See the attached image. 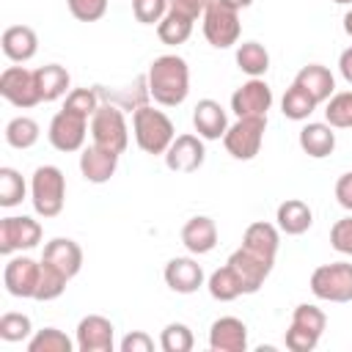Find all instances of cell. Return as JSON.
Instances as JSON below:
<instances>
[{
    "label": "cell",
    "instance_id": "9",
    "mask_svg": "<svg viewBox=\"0 0 352 352\" xmlns=\"http://www.w3.org/2000/svg\"><path fill=\"white\" fill-rule=\"evenodd\" d=\"M0 96L19 107V110H30L41 102L38 85H36V72L25 69V66H8L0 74Z\"/></svg>",
    "mask_w": 352,
    "mask_h": 352
},
{
    "label": "cell",
    "instance_id": "7",
    "mask_svg": "<svg viewBox=\"0 0 352 352\" xmlns=\"http://www.w3.org/2000/svg\"><path fill=\"white\" fill-rule=\"evenodd\" d=\"M264 132H267V116H248V118H236L226 135H223V146L234 160H253L261 151L264 143Z\"/></svg>",
    "mask_w": 352,
    "mask_h": 352
},
{
    "label": "cell",
    "instance_id": "25",
    "mask_svg": "<svg viewBox=\"0 0 352 352\" xmlns=\"http://www.w3.org/2000/svg\"><path fill=\"white\" fill-rule=\"evenodd\" d=\"M278 245H280V228H278V226L264 223V220H256V223H250V226L245 228L242 248L253 250L256 256H264V258L275 261Z\"/></svg>",
    "mask_w": 352,
    "mask_h": 352
},
{
    "label": "cell",
    "instance_id": "24",
    "mask_svg": "<svg viewBox=\"0 0 352 352\" xmlns=\"http://www.w3.org/2000/svg\"><path fill=\"white\" fill-rule=\"evenodd\" d=\"M297 143H300V148H302L308 157L324 160V157H330V154L336 151V132H333V126H330L327 121H308V124L300 129Z\"/></svg>",
    "mask_w": 352,
    "mask_h": 352
},
{
    "label": "cell",
    "instance_id": "21",
    "mask_svg": "<svg viewBox=\"0 0 352 352\" xmlns=\"http://www.w3.org/2000/svg\"><path fill=\"white\" fill-rule=\"evenodd\" d=\"M0 47H3V55L11 63H28L38 52V36L28 25H11V28L3 30Z\"/></svg>",
    "mask_w": 352,
    "mask_h": 352
},
{
    "label": "cell",
    "instance_id": "36",
    "mask_svg": "<svg viewBox=\"0 0 352 352\" xmlns=\"http://www.w3.org/2000/svg\"><path fill=\"white\" fill-rule=\"evenodd\" d=\"M324 121L333 129H352V91L333 94L324 104Z\"/></svg>",
    "mask_w": 352,
    "mask_h": 352
},
{
    "label": "cell",
    "instance_id": "14",
    "mask_svg": "<svg viewBox=\"0 0 352 352\" xmlns=\"http://www.w3.org/2000/svg\"><path fill=\"white\" fill-rule=\"evenodd\" d=\"M77 349L80 352H113L116 346V327L107 316L102 314H88L77 322L74 333Z\"/></svg>",
    "mask_w": 352,
    "mask_h": 352
},
{
    "label": "cell",
    "instance_id": "22",
    "mask_svg": "<svg viewBox=\"0 0 352 352\" xmlns=\"http://www.w3.org/2000/svg\"><path fill=\"white\" fill-rule=\"evenodd\" d=\"M182 245L192 253V256H206L214 250L217 245V226L212 217L206 214H195L184 223L182 228Z\"/></svg>",
    "mask_w": 352,
    "mask_h": 352
},
{
    "label": "cell",
    "instance_id": "13",
    "mask_svg": "<svg viewBox=\"0 0 352 352\" xmlns=\"http://www.w3.org/2000/svg\"><path fill=\"white\" fill-rule=\"evenodd\" d=\"M226 264L236 272V278H239V283H242V292H245V294H256V292L264 286V280L270 278L275 261H270V258H264V256H256V253L248 250V248H236V250L228 256Z\"/></svg>",
    "mask_w": 352,
    "mask_h": 352
},
{
    "label": "cell",
    "instance_id": "49",
    "mask_svg": "<svg viewBox=\"0 0 352 352\" xmlns=\"http://www.w3.org/2000/svg\"><path fill=\"white\" fill-rule=\"evenodd\" d=\"M344 33H346V36L352 38V8H349V11L344 14Z\"/></svg>",
    "mask_w": 352,
    "mask_h": 352
},
{
    "label": "cell",
    "instance_id": "40",
    "mask_svg": "<svg viewBox=\"0 0 352 352\" xmlns=\"http://www.w3.org/2000/svg\"><path fill=\"white\" fill-rule=\"evenodd\" d=\"M99 104H102V96H99L96 88H72L66 94L63 110H72V113H77V116L91 121V116L99 110Z\"/></svg>",
    "mask_w": 352,
    "mask_h": 352
},
{
    "label": "cell",
    "instance_id": "20",
    "mask_svg": "<svg viewBox=\"0 0 352 352\" xmlns=\"http://www.w3.org/2000/svg\"><path fill=\"white\" fill-rule=\"evenodd\" d=\"M209 349L214 352H245L248 349V324L236 316H220L209 327Z\"/></svg>",
    "mask_w": 352,
    "mask_h": 352
},
{
    "label": "cell",
    "instance_id": "27",
    "mask_svg": "<svg viewBox=\"0 0 352 352\" xmlns=\"http://www.w3.org/2000/svg\"><path fill=\"white\" fill-rule=\"evenodd\" d=\"M275 220H278V228H280L283 234L300 236V234H305V231L314 226V212H311V206H308L305 201H300V198H286V201L278 206Z\"/></svg>",
    "mask_w": 352,
    "mask_h": 352
},
{
    "label": "cell",
    "instance_id": "17",
    "mask_svg": "<svg viewBox=\"0 0 352 352\" xmlns=\"http://www.w3.org/2000/svg\"><path fill=\"white\" fill-rule=\"evenodd\" d=\"M118 157L121 154H116V151H110L104 146H96V143L85 146L80 151V173H82V179L91 182V184L110 182L116 176V170H118Z\"/></svg>",
    "mask_w": 352,
    "mask_h": 352
},
{
    "label": "cell",
    "instance_id": "47",
    "mask_svg": "<svg viewBox=\"0 0 352 352\" xmlns=\"http://www.w3.org/2000/svg\"><path fill=\"white\" fill-rule=\"evenodd\" d=\"M338 72H341V77L352 85V47H346V50L338 55Z\"/></svg>",
    "mask_w": 352,
    "mask_h": 352
},
{
    "label": "cell",
    "instance_id": "46",
    "mask_svg": "<svg viewBox=\"0 0 352 352\" xmlns=\"http://www.w3.org/2000/svg\"><path fill=\"white\" fill-rule=\"evenodd\" d=\"M336 201H338L346 212H352V170L338 176V182H336Z\"/></svg>",
    "mask_w": 352,
    "mask_h": 352
},
{
    "label": "cell",
    "instance_id": "43",
    "mask_svg": "<svg viewBox=\"0 0 352 352\" xmlns=\"http://www.w3.org/2000/svg\"><path fill=\"white\" fill-rule=\"evenodd\" d=\"M66 3H69L72 16L80 22H96L107 11V0H66Z\"/></svg>",
    "mask_w": 352,
    "mask_h": 352
},
{
    "label": "cell",
    "instance_id": "29",
    "mask_svg": "<svg viewBox=\"0 0 352 352\" xmlns=\"http://www.w3.org/2000/svg\"><path fill=\"white\" fill-rule=\"evenodd\" d=\"M234 58H236L239 72H245L248 77H264L267 69H270V52L258 41H242L236 47V55Z\"/></svg>",
    "mask_w": 352,
    "mask_h": 352
},
{
    "label": "cell",
    "instance_id": "34",
    "mask_svg": "<svg viewBox=\"0 0 352 352\" xmlns=\"http://www.w3.org/2000/svg\"><path fill=\"white\" fill-rule=\"evenodd\" d=\"M77 349V341H72L63 330L58 327H44V330H36L30 338H28V352H74Z\"/></svg>",
    "mask_w": 352,
    "mask_h": 352
},
{
    "label": "cell",
    "instance_id": "18",
    "mask_svg": "<svg viewBox=\"0 0 352 352\" xmlns=\"http://www.w3.org/2000/svg\"><path fill=\"white\" fill-rule=\"evenodd\" d=\"M41 261L50 264L52 270H58L60 275H66L69 280L82 270V248L69 239V236H55L44 245V253H41Z\"/></svg>",
    "mask_w": 352,
    "mask_h": 352
},
{
    "label": "cell",
    "instance_id": "19",
    "mask_svg": "<svg viewBox=\"0 0 352 352\" xmlns=\"http://www.w3.org/2000/svg\"><path fill=\"white\" fill-rule=\"evenodd\" d=\"M165 283L176 294H192L204 286V267L190 256H176L165 264Z\"/></svg>",
    "mask_w": 352,
    "mask_h": 352
},
{
    "label": "cell",
    "instance_id": "31",
    "mask_svg": "<svg viewBox=\"0 0 352 352\" xmlns=\"http://www.w3.org/2000/svg\"><path fill=\"white\" fill-rule=\"evenodd\" d=\"M316 107H319V102L305 88H300L294 82H292V88H286V94L280 99V113L292 121H308Z\"/></svg>",
    "mask_w": 352,
    "mask_h": 352
},
{
    "label": "cell",
    "instance_id": "23",
    "mask_svg": "<svg viewBox=\"0 0 352 352\" xmlns=\"http://www.w3.org/2000/svg\"><path fill=\"white\" fill-rule=\"evenodd\" d=\"M192 126L204 140H220L228 129V116L220 102L214 99H201L192 110Z\"/></svg>",
    "mask_w": 352,
    "mask_h": 352
},
{
    "label": "cell",
    "instance_id": "42",
    "mask_svg": "<svg viewBox=\"0 0 352 352\" xmlns=\"http://www.w3.org/2000/svg\"><path fill=\"white\" fill-rule=\"evenodd\" d=\"M330 245L341 256H352V214H346V217H341V220L333 223V228H330Z\"/></svg>",
    "mask_w": 352,
    "mask_h": 352
},
{
    "label": "cell",
    "instance_id": "3",
    "mask_svg": "<svg viewBox=\"0 0 352 352\" xmlns=\"http://www.w3.org/2000/svg\"><path fill=\"white\" fill-rule=\"evenodd\" d=\"M30 204L38 217L50 220L63 212L66 204V176L58 165H38L30 176Z\"/></svg>",
    "mask_w": 352,
    "mask_h": 352
},
{
    "label": "cell",
    "instance_id": "37",
    "mask_svg": "<svg viewBox=\"0 0 352 352\" xmlns=\"http://www.w3.org/2000/svg\"><path fill=\"white\" fill-rule=\"evenodd\" d=\"M66 283H69V278H66V275H60L58 270H52L50 264H44V261H41V275H38V286H36L33 300H38V302L58 300V297L66 292Z\"/></svg>",
    "mask_w": 352,
    "mask_h": 352
},
{
    "label": "cell",
    "instance_id": "5",
    "mask_svg": "<svg viewBox=\"0 0 352 352\" xmlns=\"http://www.w3.org/2000/svg\"><path fill=\"white\" fill-rule=\"evenodd\" d=\"M316 300L324 302H352V264L349 261H333L322 264L311 272L308 280Z\"/></svg>",
    "mask_w": 352,
    "mask_h": 352
},
{
    "label": "cell",
    "instance_id": "8",
    "mask_svg": "<svg viewBox=\"0 0 352 352\" xmlns=\"http://www.w3.org/2000/svg\"><path fill=\"white\" fill-rule=\"evenodd\" d=\"M242 25H239V11L231 8L223 0H212L204 11V36L212 47L217 50H228L239 41Z\"/></svg>",
    "mask_w": 352,
    "mask_h": 352
},
{
    "label": "cell",
    "instance_id": "11",
    "mask_svg": "<svg viewBox=\"0 0 352 352\" xmlns=\"http://www.w3.org/2000/svg\"><path fill=\"white\" fill-rule=\"evenodd\" d=\"M41 242V223L22 214H11L0 220V253L14 256L16 250H30Z\"/></svg>",
    "mask_w": 352,
    "mask_h": 352
},
{
    "label": "cell",
    "instance_id": "12",
    "mask_svg": "<svg viewBox=\"0 0 352 352\" xmlns=\"http://www.w3.org/2000/svg\"><path fill=\"white\" fill-rule=\"evenodd\" d=\"M38 275H41V261H36L30 256H11L8 264L3 267V286L11 297L33 300Z\"/></svg>",
    "mask_w": 352,
    "mask_h": 352
},
{
    "label": "cell",
    "instance_id": "32",
    "mask_svg": "<svg viewBox=\"0 0 352 352\" xmlns=\"http://www.w3.org/2000/svg\"><path fill=\"white\" fill-rule=\"evenodd\" d=\"M206 289H209V294H212L217 302H231V300H236V297L245 294V292H242V283H239V278H236V272H234L228 264H223L220 270H214V272L209 275Z\"/></svg>",
    "mask_w": 352,
    "mask_h": 352
},
{
    "label": "cell",
    "instance_id": "26",
    "mask_svg": "<svg viewBox=\"0 0 352 352\" xmlns=\"http://www.w3.org/2000/svg\"><path fill=\"white\" fill-rule=\"evenodd\" d=\"M294 85L305 88L319 104L327 102V99L336 94V77H333V72H330L327 66H322V63H308V66H302V69L297 72V77H294Z\"/></svg>",
    "mask_w": 352,
    "mask_h": 352
},
{
    "label": "cell",
    "instance_id": "45",
    "mask_svg": "<svg viewBox=\"0 0 352 352\" xmlns=\"http://www.w3.org/2000/svg\"><path fill=\"white\" fill-rule=\"evenodd\" d=\"M168 3H170V11H179L190 19H198V16H204V11L212 0H168Z\"/></svg>",
    "mask_w": 352,
    "mask_h": 352
},
{
    "label": "cell",
    "instance_id": "44",
    "mask_svg": "<svg viewBox=\"0 0 352 352\" xmlns=\"http://www.w3.org/2000/svg\"><path fill=\"white\" fill-rule=\"evenodd\" d=\"M118 349L121 352H151L154 349V338L148 333H143V330H132V333H126L121 338Z\"/></svg>",
    "mask_w": 352,
    "mask_h": 352
},
{
    "label": "cell",
    "instance_id": "10",
    "mask_svg": "<svg viewBox=\"0 0 352 352\" xmlns=\"http://www.w3.org/2000/svg\"><path fill=\"white\" fill-rule=\"evenodd\" d=\"M91 124L88 118L72 113V110H58L50 121V129H47V138L52 143V148L63 151V154H72V151H82L85 148V135H88Z\"/></svg>",
    "mask_w": 352,
    "mask_h": 352
},
{
    "label": "cell",
    "instance_id": "6",
    "mask_svg": "<svg viewBox=\"0 0 352 352\" xmlns=\"http://www.w3.org/2000/svg\"><path fill=\"white\" fill-rule=\"evenodd\" d=\"M91 138L96 146H104L116 154H124L129 146V126H126L124 110L118 104L102 102L99 110L91 116Z\"/></svg>",
    "mask_w": 352,
    "mask_h": 352
},
{
    "label": "cell",
    "instance_id": "48",
    "mask_svg": "<svg viewBox=\"0 0 352 352\" xmlns=\"http://www.w3.org/2000/svg\"><path fill=\"white\" fill-rule=\"evenodd\" d=\"M223 3H228V6H231V8H236V11H242V8L253 6V0H223Z\"/></svg>",
    "mask_w": 352,
    "mask_h": 352
},
{
    "label": "cell",
    "instance_id": "28",
    "mask_svg": "<svg viewBox=\"0 0 352 352\" xmlns=\"http://www.w3.org/2000/svg\"><path fill=\"white\" fill-rule=\"evenodd\" d=\"M33 72H36V85H38L41 102H55V99L69 94L72 77L60 63H47V66H38Z\"/></svg>",
    "mask_w": 352,
    "mask_h": 352
},
{
    "label": "cell",
    "instance_id": "2",
    "mask_svg": "<svg viewBox=\"0 0 352 352\" xmlns=\"http://www.w3.org/2000/svg\"><path fill=\"white\" fill-rule=\"evenodd\" d=\"M132 132H135V143L140 146V151L154 154V157L165 154L176 138L173 121L151 104H143L132 113Z\"/></svg>",
    "mask_w": 352,
    "mask_h": 352
},
{
    "label": "cell",
    "instance_id": "41",
    "mask_svg": "<svg viewBox=\"0 0 352 352\" xmlns=\"http://www.w3.org/2000/svg\"><path fill=\"white\" fill-rule=\"evenodd\" d=\"M168 8H170L168 0H132V14L140 25H160Z\"/></svg>",
    "mask_w": 352,
    "mask_h": 352
},
{
    "label": "cell",
    "instance_id": "35",
    "mask_svg": "<svg viewBox=\"0 0 352 352\" xmlns=\"http://www.w3.org/2000/svg\"><path fill=\"white\" fill-rule=\"evenodd\" d=\"M28 195V184L22 179V173L16 168H0V206L11 209L16 204H22Z\"/></svg>",
    "mask_w": 352,
    "mask_h": 352
},
{
    "label": "cell",
    "instance_id": "50",
    "mask_svg": "<svg viewBox=\"0 0 352 352\" xmlns=\"http://www.w3.org/2000/svg\"><path fill=\"white\" fill-rule=\"evenodd\" d=\"M333 3H338V6H352V0H333Z\"/></svg>",
    "mask_w": 352,
    "mask_h": 352
},
{
    "label": "cell",
    "instance_id": "15",
    "mask_svg": "<svg viewBox=\"0 0 352 352\" xmlns=\"http://www.w3.org/2000/svg\"><path fill=\"white\" fill-rule=\"evenodd\" d=\"M165 157V165L173 170V173H192L204 165L206 160V148H204V138L201 135H176L173 143L168 146V151L162 154Z\"/></svg>",
    "mask_w": 352,
    "mask_h": 352
},
{
    "label": "cell",
    "instance_id": "1",
    "mask_svg": "<svg viewBox=\"0 0 352 352\" xmlns=\"http://www.w3.org/2000/svg\"><path fill=\"white\" fill-rule=\"evenodd\" d=\"M146 80H148L151 99L162 107H176L190 94V66L184 58L173 52L154 58L146 72Z\"/></svg>",
    "mask_w": 352,
    "mask_h": 352
},
{
    "label": "cell",
    "instance_id": "4",
    "mask_svg": "<svg viewBox=\"0 0 352 352\" xmlns=\"http://www.w3.org/2000/svg\"><path fill=\"white\" fill-rule=\"evenodd\" d=\"M324 327H327L324 311L311 305V302H300L294 308V314H292V324H289L286 338H283L286 349H292V352H311L319 344Z\"/></svg>",
    "mask_w": 352,
    "mask_h": 352
},
{
    "label": "cell",
    "instance_id": "39",
    "mask_svg": "<svg viewBox=\"0 0 352 352\" xmlns=\"http://www.w3.org/2000/svg\"><path fill=\"white\" fill-rule=\"evenodd\" d=\"M195 344L192 338V330L184 324V322H170L162 327L160 333V346L162 352H190Z\"/></svg>",
    "mask_w": 352,
    "mask_h": 352
},
{
    "label": "cell",
    "instance_id": "38",
    "mask_svg": "<svg viewBox=\"0 0 352 352\" xmlns=\"http://www.w3.org/2000/svg\"><path fill=\"white\" fill-rule=\"evenodd\" d=\"M33 336V322L28 314H19V311H8L0 316V338L8 341V344H16V341H25Z\"/></svg>",
    "mask_w": 352,
    "mask_h": 352
},
{
    "label": "cell",
    "instance_id": "33",
    "mask_svg": "<svg viewBox=\"0 0 352 352\" xmlns=\"http://www.w3.org/2000/svg\"><path fill=\"white\" fill-rule=\"evenodd\" d=\"M38 135H41V129H38V124L30 116H16V118H11L6 124V143L11 148L25 151V148L38 143Z\"/></svg>",
    "mask_w": 352,
    "mask_h": 352
},
{
    "label": "cell",
    "instance_id": "16",
    "mask_svg": "<svg viewBox=\"0 0 352 352\" xmlns=\"http://www.w3.org/2000/svg\"><path fill=\"white\" fill-rule=\"evenodd\" d=\"M270 107H272V88L264 82V77H250L231 94V110L236 113V118L267 116Z\"/></svg>",
    "mask_w": 352,
    "mask_h": 352
},
{
    "label": "cell",
    "instance_id": "30",
    "mask_svg": "<svg viewBox=\"0 0 352 352\" xmlns=\"http://www.w3.org/2000/svg\"><path fill=\"white\" fill-rule=\"evenodd\" d=\"M192 22H195V19H190V16H184V14L168 8V14H165V16L160 19V25H157V36H160L162 44L179 47V44H184V41L190 38Z\"/></svg>",
    "mask_w": 352,
    "mask_h": 352
}]
</instances>
